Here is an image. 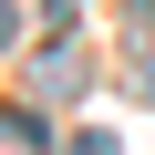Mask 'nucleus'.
Returning <instances> with one entry per match:
<instances>
[{
  "mask_svg": "<svg viewBox=\"0 0 155 155\" xmlns=\"http://www.w3.org/2000/svg\"><path fill=\"white\" fill-rule=\"evenodd\" d=\"M31 83H41V104H83V83H93V62L72 52V41H52V52L31 62Z\"/></svg>",
  "mask_w": 155,
  "mask_h": 155,
  "instance_id": "1",
  "label": "nucleus"
},
{
  "mask_svg": "<svg viewBox=\"0 0 155 155\" xmlns=\"http://www.w3.org/2000/svg\"><path fill=\"white\" fill-rule=\"evenodd\" d=\"M11 41H21V11H11V0H0V52H11Z\"/></svg>",
  "mask_w": 155,
  "mask_h": 155,
  "instance_id": "2",
  "label": "nucleus"
}]
</instances>
